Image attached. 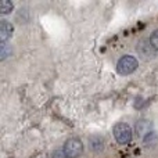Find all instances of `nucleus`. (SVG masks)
<instances>
[{"instance_id":"f257e3e1","label":"nucleus","mask_w":158,"mask_h":158,"mask_svg":"<svg viewBox=\"0 0 158 158\" xmlns=\"http://www.w3.org/2000/svg\"><path fill=\"white\" fill-rule=\"evenodd\" d=\"M137 67H139L137 58L133 57V56H131V54H125L118 60L117 71L119 75H131L136 71Z\"/></svg>"},{"instance_id":"f03ea898","label":"nucleus","mask_w":158,"mask_h":158,"mask_svg":"<svg viewBox=\"0 0 158 158\" xmlns=\"http://www.w3.org/2000/svg\"><path fill=\"white\" fill-rule=\"evenodd\" d=\"M112 133H114V137L118 142V144H122V146L129 144L131 140H132V136H133L132 128L126 122L115 123L114 129H112Z\"/></svg>"},{"instance_id":"7ed1b4c3","label":"nucleus","mask_w":158,"mask_h":158,"mask_svg":"<svg viewBox=\"0 0 158 158\" xmlns=\"http://www.w3.org/2000/svg\"><path fill=\"white\" fill-rule=\"evenodd\" d=\"M63 150L68 158H79L83 154V143L78 137H69L64 143Z\"/></svg>"},{"instance_id":"20e7f679","label":"nucleus","mask_w":158,"mask_h":158,"mask_svg":"<svg viewBox=\"0 0 158 158\" xmlns=\"http://www.w3.org/2000/svg\"><path fill=\"white\" fill-rule=\"evenodd\" d=\"M136 52H137V54H139V57L142 58V60H144V61L153 60V58L156 57V53H157L156 50L153 49V46H151L150 40L146 39V38L140 39V40L137 42Z\"/></svg>"},{"instance_id":"39448f33","label":"nucleus","mask_w":158,"mask_h":158,"mask_svg":"<svg viewBox=\"0 0 158 158\" xmlns=\"http://www.w3.org/2000/svg\"><path fill=\"white\" fill-rule=\"evenodd\" d=\"M14 32V27L10 21L7 19H2L0 21V42L2 43H7L8 39H11Z\"/></svg>"},{"instance_id":"423d86ee","label":"nucleus","mask_w":158,"mask_h":158,"mask_svg":"<svg viewBox=\"0 0 158 158\" xmlns=\"http://www.w3.org/2000/svg\"><path fill=\"white\" fill-rule=\"evenodd\" d=\"M150 132H151V122L148 119L142 118V119H139L136 122V125H135V133L139 137H144Z\"/></svg>"},{"instance_id":"0eeeda50","label":"nucleus","mask_w":158,"mask_h":158,"mask_svg":"<svg viewBox=\"0 0 158 158\" xmlns=\"http://www.w3.org/2000/svg\"><path fill=\"white\" fill-rule=\"evenodd\" d=\"M89 147L92 148V151L94 153H100V151L104 150V139L100 135H92L89 137Z\"/></svg>"},{"instance_id":"6e6552de","label":"nucleus","mask_w":158,"mask_h":158,"mask_svg":"<svg viewBox=\"0 0 158 158\" xmlns=\"http://www.w3.org/2000/svg\"><path fill=\"white\" fill-rule=\"evenodd\" d=\"M11 53H13V49L8 43H2L0 44V60L4 61L7 57H10Z\"/></svg>"},{"instance_id":"1a4fd4ad","label":"nucleus","mask_w":158,"mask_h":158,"mask_svg":"<svg viewBox=\"0 0 158 158\" xmlns=\"http://www.w3.org/2000/svg\"><path fill=\"white\" fill-rule=\"evenodd\" d=\"M14 8V4L11 2H8V0H3V2H0V14L2 15H7V14H10L11 11H13Z\"/></svg>"},{"instance_id":"9d476101","label":"nucleus","mask_w":158,"mask_h":158,"mask_svg":"<svg viewBox=\"0 0 158 158\" xmlns=\"http://www.w3.org/2000/svg\"><path fill=\"white\" fill-rule=\"evenodd\" d=\"M143 142H144L147 146H154L158 142V135L154 131H151L150 133H147L144 137H143Z\"/></svg>"},{"instance_id":"9b49d317","label":"nucleus","mask_w":158,"mask_h":158,"mask_svg":"<svg viewBox=\"0 0 158 158\" xmlns=\"http://www.w3.org/2000/svg\"><path fill=\"white\" fill-rule=\"evenodd\" d=\"M148 40H150L151 46H153V49L158 52V29H154L153 32H151L150 38H148Z\"/></svg>"},{"instance_id":"f8f14e48","label":"nucleus","mask_w":158,"mask_h":158,"mask_svg":"<svg viewBox=\"0 0 158 158\" xmlns=\"http://www.w3.org/2000/svg\"><path fill=\"white\" fill-rule=\"evenodd\" d=\"M52 158H68V157L65 156L63 148H57V150H54L52 153Z\"/></svg>"}]
</instances>
